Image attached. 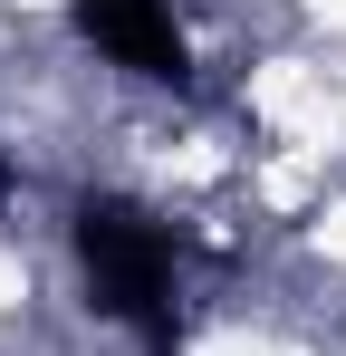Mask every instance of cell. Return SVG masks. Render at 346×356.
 Masks as SVG:
<instances>
[{"instance_id":"obj_1","label":"cell","mask_w":346,"mask_h":356,"mask_svg":"<svg viewBox=\"0 0 346 356\" xmlns=\"http://www.w3.org/2000/svg\"><path fill=\"white\" fill-rule=\"evenodd\" d=\"M67 241H77V280H87V308H97V318L135 327L145 347H183V337H173V232L145 202L77 193Z\"/></svg>"},{"instance_id":"obj_2","label":"cell","mask_w":346,"mask_h":356,"mask_svg":"<svg viewBox=\"0 0 346 356\" xmlns=\"http://www.w3.org/2000/svg\"><path fill=\"white\" fill-rule=\"evenodd\" d=\"M77 39L115 58L125 77H154V87H192V39L173 19V0H67Z\"/></svg>"},{"instance_id":"obj_3","label":"cell","mask_w":346,"mask_h":356,"mask_svg":"<svg viewBox=\"0 0 346 356\" xmlns=\"http://www.w3.org/2000/svg\"><path fill=\"white\" fill-rule=\"evenodd\" d=\"M154 356H183V347H154Z\"/></svg>"}]
</instances>
